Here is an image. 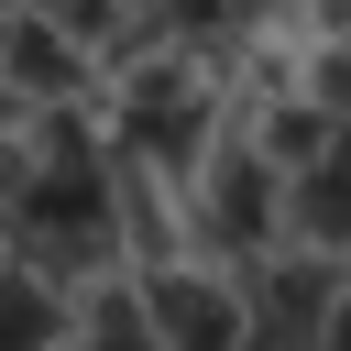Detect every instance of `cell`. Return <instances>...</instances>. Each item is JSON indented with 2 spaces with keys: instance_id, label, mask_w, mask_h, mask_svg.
I'll return each mask as SVG.
<instances>
[{
  "instance_id": "52a82bcc",
  "label": "cell",
  "mask_w": 351,
  "mask_h": 351,
  "mask_svg": "<svg viewBox=\"0 0 351 351\" xmlns=\"http://www.w3.org/2000/svg\"><path fill=\"white\" fill-rule=\"evenodd\" d=\"M307 11H318V22H329V11H340V0H307Z\"/></svg>"
},
{
  "instance_id": "277c9868",
  "label": "cell",
  "mask_w": 351,
  "mask_h": 351,
  "mask_svg": "<svg viewBox=\"0 0 351 351\" xmlns=\"http://www.w3.org/2000/svg\"><path fill=\"white\" fill-rule=\"evenodd\" d=\"M22 11H33L55 44H77V55H110V66H121V44H132V11H121V0H22Z\"/></svg>"
},
{
  "instance_id": "3957f363",
  "label": "cell",
  "mask_w": 351,
  "mask_h": 351,
  "mask_svg": "<svg viewBox=\"0 0 351 351\" xmlns=\"http://www.w3.org/2000/svg\"><path fill=\"white\" fill-rule=\"evenodd\" d=\"M197 241L230 252V263L274 252V165L252 143H208L197 154Z\"/></svg>"
},
{
  "instance_id": "8992f818",
  "label": "cell",
  "mask_w": 351,
  "mask_h": 351,
  "mask_svg": "<svg viewBox=\"0 0 351 351\" xmlns=\"http://www.w3.org/2000/svg\"><path fill=\"white\" fill-rule=\"evenodd\" d=\"M307 351H351V340H340V329H329V340H307Z\"/></svg>"
},
{
  "instance_id": "6da1fadb",
  "label": "cell",
  "mask_w": 351,
  "mask_h": 351,
  "mask_svg": "<svg viewBox=\"0 0 351 351\" xmlns=\"http://www.w3.org/2000/svg\"><path fill=\"white\" fill-rule=\"evenodd\" d=\"M208 132H219V110H208V77H197L186 55H132V66L110 77V143H99V154L143 165L154 186H165V176H197Z\"/></svg>"
},
{
  "instance_id": "5b68a950",
  "label": "cell",
  "mask_w": 351,
  "mask_h": 351,
  "mask_svg": "<svg viewBox=\"0 0 351 351\" xmlns=\"http://www.w3.org/2000/svg\"><path fill=\"white\" fill-rule=\"evenodd\" d=\"M66 340V296H44L33 274L0 263V351H55Z\"/></svg>"
},
{
  "instance_id": "7a4b0ae2",
  "label": "cell",
  "mask_w": 351,
  "mask_h": 351,
  "mask_svg": "<svg viewBox=\"0 0 351 351\" xmlns=\"http://www.w3.org/2000/svg\"><path fill=\"white\" fill-rule=\"evenodd\" d=\"M121 285H132L154 351H241V296H230V274H208V263H143V274H121Z\"/></svg>"
}]
</instances>
